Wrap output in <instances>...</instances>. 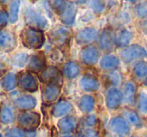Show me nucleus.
<instances>
[{"mask_svg": "<svg viewBox=\"0 0 147 137\" xmlns=\"http://www.w3.org/2000/svg\"><path fill=\"white\" fill-rule=\"evenodd\" d=\"M21 41L25 47L29 49H39L44 44L45 37L42 30L27 27L21 32Z\"/></svg>", "mask_w": 147, "mask_h": 137, "instance_id": "1", "label": "nucleus"}, {"mask_svg": "<svg viewBox=\"0 0 147 137\" xmlns=\"http://www.w3.org/2000/svg\"><path fill=\"white\" fill-rule=\"evenodd\" d=\"M24 19L29 27L36 28L39 30H43L48 27V21L46 17L32 8H26L24 10Z\"/></svg>", "mask_w": 147, "mask_h": 137, "instance_id": "2", "label": "nucleus"}, {"mask_svg": "<svg viewBox=\"0 0 147 137\" xmlns=\"http://www.w3.org/2000/svg\"><path fill=\"white\" fill-rule=\"evenodd\" d=\"M121 59L125 63H130L136 59L140 58H147V51L145 48L138 44H132L127 46L120 53Z\"/></svg>", "mask_w": 147, "mask_h": 137, "instance_id": "3", "label": "nucleus"}, {"mask_svg": "<svg viewBox=\"0 0 147 137\" xmlns=\"http://www.w3.org/2000/svg\"><path fill=\"white\" fill-rule=\"evenodd\" d=\"M40 114L36 112H23L18 117L20 127L27 131H34L40 124Z\"/></svg>", "mask_w": 147, "mask_h": 137, "instance_id": "4", "label": "nucleus"}, {"mask_svg": "<svg viewBox=\"0 0 147 137\" xmlns=\"http://www.w3.org/2000/svg\"><path fill=\"white\" fill-rule=\"evenodd\" d=\"M18 86L23 91L35 92L38 89V81L36 76L30 71L20 73L18 76Z\"/></svg>", "mask_w": 147, "mask_h": 137, "instance_id": "5", "label": "nucleus"}, {"mask_svg": "<svg viewBox=\"0 0 147 137\" xmlns=\"http://www.w3.org/2000/svg\"><path fill=\"white\" fill-rule=\"evenodd\" d=\"M109 128L114 134L124 137L127 136L130 133V125L129 122L123 117H120V116H116V117H113L112 119L109 122Z\"/></svg>", "mask_w": 147, "mask_h": 137, "instance_id": "6", "label": "nucleus"}, {"mask_svg": "<svg viewBox=\"0 0 147 137\" xmlns=\"http://www.w3.org/2000/svg\"><path fill=\"white\" fill-rule=\"evenodd\" d=\"M123 102V92L119 90L116 87H110L107 90L106 96H105V103L108 109L114 110L120 107Z\"/></svg>", "mask_w": 147, "mask_h": 137, "instance_id": "7", "label": "nucleus"}, {"mask_svg": "<svg viewBox=\"0 0 147 137\" xmlns=\"http://www.w3.org/2000/svg\"><path fill=\"white\" fill-rule=\"evenodd\" d=\"M71 36V31L66 27H57L53 29L49 34V40L55 46H62L66 44Z\"/></svg>", "mask_w": 147, "mask_h": 137, "instance_id": "8", "label": "nucleus"}, {"mask_svg": "<svg viewBox=\"0 0 147 137\" xmlns=\"http://www.w3.org/2000/svg\"><path fill=\"white\" fill-rule=\"evenodd\" d=\"M39 79L47 84H50V83L59 84L62 81V74L58 68L54 66H48L39 73Z\"/></svg>", "mask_w": 147, "mask_h": 137, "instance_id": "9", "label": "nucleus"}, {"mask_svg": "<svg viewBox=\"0 0 147 137\" xmlns=\"http://www.w3.org/2000/svg\"><path fill=\"white\" fill-rule=\"evenodd\" d=\"M99 50L93 45H87L80 51V59L84 64L89 66L95 65L99 60Z\"/></svg>", "mask_w": 147, "mask_h": 137, "instance_id": "10", "label": "nucleus"}, {"mask_svg": "<svg viewBox=\"0 0 147 137\" xmlns=\"http://www.w3.org/2000/svg\"><path fill=\"white\" fill-rule=\"evenodd\" d=\"M97 36H98V32L95 28L87 27L82 29L81 31L77 33L76 35V41L78 44L81 45H87L92 43L94 40H96Z\"/></svg>", "mask_w": 147, "mask_h": 137, "instance_id": "11", "label": "nucleus"}, {"mask_svg": "<svg viewBox=\"0 0 147 137\" xmlns=\"http://www.w3.org/2000/svg\"><path fill=\"white\" fill-rule=\"evenodd\" d=\"M98 42L99 47L102 50L110 51L115 45V34H113L110 29H104L99 35Z\"/></svg>", "mask_w": 147, "mask_h": 137, "instance_id": "12", "label": "nucleus"}, {"mask_svg": "<svg viewBox=\"0 0 147 137\" xmlns=\"http://www.w3.org/2000/svg\"><path fill=\"white\" fill-rule=\"evenodd\" d=\"M60 91H61V87L59 84H54V83L47 84L42 92L43 101L46 103H51L55 101L59 97Z\"/></svg>", "mask_w": 147, "mask_h": 137, "instance_id": "13", "label": "nucleus"}, {"mask_svg": "<svg viewBox=\"0 0 147 137\" xmlns=\"http://www.w3.org/2000/svg\"><path fill=\"white\" fill-rule=\"evenodd\" d=\"M27 68L30 72L40 73L42 70L46 68V61L42 54H34L31 55L28 59Z\"/></svg>", "mask_w": 147, "mask_h": 137, "instance_id": "14", "label": "nucleus"}, {"mask_svg": "<svg viewBox=\"0 0 147 137\" xmlns=\"http://www.w3.org/2000/svg\"><path fill=\"white\" fill-rule=\"evenodd\" d=\"M15 47V35L10 31H0V49L4 51H12Z\"/></svg>", "mask_w": 147, "mask_h": 137, "instance_id": "15", "label": "nucleus"}, {"mask_svg": "<svg viewBox=\"0 0 147 137\" xmlns=\"http://www.w3.org/2000/svg\"><path fill=\"white\" fill-rule=\"evenodd\" d=\"M76 13H77V7H76L75 3L71 1H68V5L66 9L64 10L63 13L60 15V19H61L62 23L65 25H73L75 22Z\"/></svg>", "mask_w": 147, "mask_h": 137, "instance_id": "16", "label": "nucleus"}, {"mask_svg": "<svg viewBox=\"0 0 147 137\" xmlns=\"http://www.w3.org/2000/svg\"><path fill=\"white\" fill-rule=\"evenodd\" d=\"M73 110L72 104L66 99L59 100L52 108V115L54 117H62V116H67L70 112Z\"/></svg>", "mask_w": 147, "mask_h": 137, "instance_id": "17", "label": "nucleus"}, {"mask_svg": "<svg viewBox=\"0 0 147 137\" xmlns=\"http://www.w3.org/2000/svg\"><path fill=\"white\" fill-rule=\"evenodd\" d=\"M79 84L80 87L86 92H95L100 87V83H99L98 79L91 75H84L80 79Z\"/></svg>", "mask_w": 147, "mask_h": 137, "instance_id": "18", "label": "nucleus"}, {"mask_svg": "<svg viewBox=\"0 0 147 137\" xmlns=\"http://www.w3.org/2000/svg\"><path fill=\"white\" fill-rule=\"evenodd\" d=\"M77 123L78 122L76 117L71 115H67V116H64L62 119L59 120L58 127L60 131L63 132V133H71L73 130H75Z\"/></svg>", "mask_w": 147, "mask_h": 137, "instance_id": "19", "label": "nucleus"}, {"mask_svg": "<svg viewBox=\"0 0 147 137\" xmlns=\"http://www.w3.org/2000/svg\"><path fill=\"white\" fill-rule=\"evenodd\" d=\"M99 65L103 70H115L120 66V59L115 55L107 54L101 58Z\"/></svg>", "mask_w": 147, "mask_h": 137, "instance_id": "20", "label": "nucleus"}, {"mask_svg": "<svg viewBox=\"0 0 147 137\" xmlns=\"http://www.w3.org/2000/svg\"><path fill=\"white\" fill-rule=\"evenodd\" d=\"M133 38V34L131 31L127 29H121L115 34V45L118 47H127L129 46Z\"/></svg>", "mask_w": 147, "mask_h": 137, "instance_id": "21", "label": "nucleus"}, {"mask_svg": "<svg viewBox=\"0 0 147 137\" xmlns=\"http://www.w3.org/2000/svg\"><path fill=\"white\" fill-rule=\"evenodd\" d=\"M15 105L19 109L22 110H31L36 106V99L31 95H20L15 99Z\"/></svg>", "mask_w": 147, "mask_h": 137, "instance_id": "22", "label": "nucleus"}, {"mask_svg": "<svg viewBox=\"0 0 147 137\" xmlns=\"http://www.w3.org/2000/svg\"><path fill=\"white\" fill-rule=\"evenodd\" d=\"M80 73V67L75 61H68L63 65L62 74L68 79H74Z\"/></svg>", "mask_w": 147, "mask_h": 137, "instance_id": "23", "label": "nucleus"}, {"mask_svg": "<svg viewBox=\"0 0 147 137\" xmlns=\"http://www.w3.org/2000/svg\"><path fill=\"white\" fill-rule=\"evenodd\" d=\"M95 106V99L91 95H83L78 101V107L84 113H90Z\"/></svg>", "mask_w": 147, "mask_h": 137, "instance_id": "24", "label": "nucleus"}, {"mask_svg": "<svg viewBox=\"0 0 147 137\" xmlns=\"http://www.w3.org/2000/svg\"><path fill=\"white\" fill-rule=\"evenodd\" d=\"M136 97V87L132 82H127L124 85L123 90V101L127 104H134Z\"/></svg>", "mask_w": 147, "mask_h": 137, "instance_id": "25", "label": "nucleus"}, {"mask_svg": "<svg viewBox=\"0 0 147 137\" xmlns=\"http://www.w3.org/2000/svg\"><path fill=\"white\" fill-rule=\"evenodd\" d=\"M18 85V77L14 73H6L1 80V86L5 91H11Z\"/></svg>", "mask_w": 147, "mask_h": 137, "instance_id": "26", "label": "nucleus"}, {"mask_svg": "<svg viewBox=\"0 0 147 137\" xmlns=\"http://www.w3.org/2000/svg\"><path fill=\"white\" fill-rule=\"evenodd\" d=\"M20 5H21V1L20 0H12L11 3H10L9 11H8L10 23H16L18 21Z\"/></svg>", "mask_w": 147, "mask_h": 137, "instance_id": "27", "label": "nucleus"}, {"mask_svg": "<svg viewBox=\"0 0 147 137\" xmlns=\"http://www.w3.org/2000/svg\"><path fill=\"white\" fill-rule=\"evenodd\" d=\"M13 120L14 115L11 108L6 106V105L2 106L0 109V121L4 124H10L11 122H13Z\"/></svg>", "mask_w": 147, "mask_h": 137, "instance_id": "28", "label": "nucleus"}, {"mask_svg": "<svg viewBox=\"0 0 147 137\" xmlns=\"http://www.w3.org/2000/svg\"><path fill=\"white\" fill-rule=\"evenodd\" d=\"M133 73L138 79L141 78H147V62L139 61L134 65Z\"/></svg>", "mask_w": 147, "mask_h": 137, "instance_id": "29", "label": "nucleus"}, {"mask_svg": "<svg viewBox=\"0 0 147 137\" xmlns=\"http://www.w3.org/2000/svg\"><path fill=\"white\" fill-rule=\"evenodd\" d=\"M7 137H34V131H27L24 129H19V128H12L7 132Z\"/></svg>", "mask_w": 147, "mask_h": 137, "instance_id": "30", "label": "nucleus"}, {"mask_svg": "<svg viewBox=\"0 0 147 137\" xmlns=\"http://www.w3.org/2000/svg\"><path fill=\"white\" fill-rule=\"evenodd\" d=\"M49 3H50L51 8L60 15L63 13L68 5V1L66 0H49Z\"/></svg>", "mask_w": 147, "mask_h": 137, "instance_id": "31", "label": "nucleus"}, {"mask_svg": "<svg viewBox=\"0 0 147 137\" xmlns=\"http://www.w3.org/2000/svg\"><path fill=\"white\" fill-rule=\"evenodd\" d=\"M124 114H125L126 120L128 122H130V124H133L135 126L141 125V119H140L139 115L135 111H133V110H125Z\"/></svg>", "mask_w": 147, "mask_h": 137, "instance_id": "32", "label": "nucleus"}, {"mask_svg": "<svg viewBox=\"0 0 147 137\" xmlns=\"http://www.w3.org/2000/svg\"><path fill=\"white\" fill-rule=\"evenodd\" d=\"M137 107H138V111L141 114L147 113V94L145 92H143V91L138 94Z\"/></svg>", "mask_w": 147, "mask_h": 137, "instance_id": "33", "label": "nucleus"}, {"mask_svg": "<svg viewBox=\"0 0 147 137\" xmlns=\"http://www.w3.org/2000/svg\"><path fill=\"white\" fill-rule=\"evenodd\" d=\"M105 78H106V81L108 82V84H110L112 87L117 86V85H119L120 82H121V76H120V74L118 73L117 71H115V70L107 74Z\"/></svg>", "mask_w": 147, "mask_h": 137, "instance_id": "34", "label": "nucleus"}, {"mask_svg": "<svg viewBox=\"0 0 147 137\" xmlns=\"http://www.w3.org/2000/svg\"><path fill=\"white\" fill-rule=\"evenodd\" d=\"M97 116L93 115V114H89V115L85 116V117L82 119V125L84 128H92L94 127L97 124Z\"/></svg>", "mask_w": 147, "mask_h": 137, "instance_id": "35", "label": "nucleus"}, {"mask_svg": "<svg viewBox=\"0 0 147 137\" xmlns=\"http://www.w3.org/2000/svg\"><path fill=\"white\" fill-rule=\"evenodd\" d=\"M78 137H99L97 131L93 130L92 128H83L78 134Z\"/></svg>", "mask_w": 147, "mask_h": 137, "instance_id": "36", "label": "nucleus"}, {"mask_svg": "<svg viewBox=\"0 0 147 137\" xmlns=\"http://www.w3.org/2000/svg\"><path fill=\"white\" fill-rule=\"evenodd\" d=\"M91 7L95 12L100 13V12H102L104 10V3L102 2V0H92Z\"/></svg>", "mask_w": 147, "mask_h": 137, "instance_id": "37", "label": "nucleus"}, {"mask_svg": "<svg viewBox=\"0 0 147 137\" xmlns=\"http://www.w3.org/2000/svg\"><path fill=\"white\" fill-rule=\"evenodd\" d=\"M136 14L139 17H146L147 16V4L141 3L136 7Z\"/></svg>", "mask_w": 147, "mask_h": 137, "instance_id": "38", "label": "nucleus"}, {"mask_svg": "<svg viewBox=\"0 0 147 137\" xmlns=\"http://www.w3.org/2000/svg\"><path fill=\"white\" fill-rule=\"evenodd\" d=\"M9 21V15L6 11H0V29L4 28Z\"/></svg>", "mask_w": 147, "mask_h": 137, "instance_id": "39", "label": "nucleus"}, {"mask_svg": "<svg viewBox=\"0 0 147 137\" xmlns=\"http://www.w3.org/2000/svg\"><path fill=\"white\" fill-rule=\"evenodd\" d=\"M141 29H142V31L147 35V16L143 19V21L141 22Z\"/></svg>", "mask_w": 147, "mask_h": 137, "instance_id": "40", "label": "nucleus"}, {"mask_svg": "<svg viewBox=\"0 0 147 137\" xmlns=\"http://www.w3.org/2000/svg\"><path fill=\"white\" fill-rule=\"evenodd\" d=\"M6 74V66L3 63H0V76Z\"/></svg>", "mask_w": 147, "mask_h": 137, "instance_id": "41", "label": "nucleus"}, {"mask_svg": "<svg viewBox=\"0 0 147 137\" xmlns=\"http://www.w3.org/2000/svg\"><path fill=\"white\" fill-rule=\"evenodd\" d=\"M59 137H75V136L72 135V134H70V133H64V134H62V135L59 136Z\"/></svg>", "mask_w": 147, "mask_h": 137, "instance_id": "42", "label": "nucleus"}, {"mask_svg": "<svg viewBox=\"0 0 147 137\" xmlns=\"http://www.w3.org/2000/svg\"><path fill=\"white\" fill-rule=\"evenodd\" d=\"M77 3H79V4H84V3H86L87 2V0H75Z\"/></svg>", "mask_w": 147, "mask_h": 137, "instance_id": "43", "label": "nucleus"}, {"mask_svg": "<svg viewBox=\"0 0 147 137\" xmlns=\"http://www.w3.org/2000/svg\"><path fill=\"white\" fill-rule=\"evenodd\" d=\"M9 0H0V3L1 4H4V3H6V2H8Z\"/></svg>", "mask_w": 147, "mask_h": 137, "instance_id": "44", "label": "nucleus"}, {"mask_svg": "<svg viewBox=\"0 0 147 137\" xmlns=\"http://www.w3.org/2000/svg\"><path fill=\"white\" fill-rule=\"evenodd\" d=\"M127 2H131V3H134V2H137L138 0H126Z\"/></svg>", "mask_w": 147, "mask_h": 137, "instance_id": "45", "label": "nucleus"}, {"mask_svg": "<svg viewBox=\"0 0 147 137\" xmlns=\"http://www.w3.org/2000/svg\"><path fill=\"white\" fill-rule=\"evenodd\" d=\"M143 84L145 85V86L147 87V78H145V80H144V82H143Z\"/></svg>", "mask_w": 147, "mask_h": 137, "instance_id": "46", "label": "nucleus"}, {"mask_svg": "<svg viewBox=\"0 0 147 137\" xmlns=\"http://www.w3.org/2000/svg\"><path fill=\"white\" fill-rule=\"evenodd\" d=\"M0 137H3V136H2V135H1V133H0Z\"/></svg>", "mask_w": 147, "mask_h": 137, "instance_id": "47", "label": "nucleus"}, {"mask_svg": "<svg viewBox=\"0 0 147 137\" xmlns=\"http://www.w3.org/2000/svg\"><path fill=\"white\" fill-rule=\"evenodd\" d=\"M131 137H134V136H131Z\"/></svg>", "mask_w": 147, "mask_h": 137, "instance_id": "48", "label": "nucleus"}]
</instances>
